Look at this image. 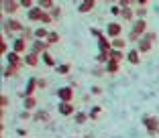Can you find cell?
<instances>
[{
    "label": "cell",
    "instance_id": "cell-19",
    "mask_svg": "<svg viewBox=\"0 0 159 138\" xmlns=\"http://www.w3.org/2000/svg\"><path fill=\"white\" fill-rule=\"evenodd\" d=\"M39 59H41V55H37V53H31V51H29L27 55H25V65H27V67H37V65H39Z\"/></svg>",
    "mask_w": 159,
    "mask_h": 138
},
{
    "label": "cell",
    "instance_id": "cell-15",
    "mask_svg": "<svg viewBox=\"0 0 159 138\" xmlns=\"http://www.w3.org/2000/svg\"><path fill=\"white\" fill-rule=\"evenodd\" d=\"M126 61H129L131 65H139L141 63V53H139L137 47H131V49L126 51Z\"/></svg>",
    "mask_w": 159,
    "mask_h": 138
},
{
    "label": "cell",
    "instance_id": "cell-5",
    "mask_svg": "<svg viewBox=\"0 0 159 138\" xmlns=\"http://www.w3.org/2000/svg\"><path fill=\"white\" fill-rule=\"evenodd\" d=\"M2 10H4V16H16L19 14L20 4H19V0H2Z\"/></svg>",
    "mask_w": 159,
    "mask_h": 138
},
{
    "label": "cell",
    "instance_id": "cell-38",
    "mask_svg": "<svg viewBox=\"0 0 159 138\" xmlns=\"http://www.w3.org/2000/svg\"><path fill=\"white\" fill-rule=\"evenodd\" d=\"M51 23H55V20H53L51 12H49V10H45V14H43V20H41V24H51Z\"/></svg>",
    "mask_w": 159,
    "mask_h": 138
},
{
    "label": "cell",
    "instance_id": "cell-47",
    "mask_svg": "<svg viewBox=\"0 0 159 138\" xmlns=\"http://www.w3.org/2000/svg\"><path fill=\"white\" fill-rule=\"evenodd\" d=\"M108 4H118V0H106Z\"/></svg>",
    "mask_w": 159,
    "mask_h": 138
},
{
    "label": "cell",
    "instance_id": "cell-17",
    "mask_svg": "<svg viewBox=\"0 0 159 138\" xmlns=\"http://www.w3.org/2000/svg\"><path fill=\"white\" fill-rule=\"evenodd\" d=\"M137 16H135V8L133 6H126V8H122V14H120V20L122 23H133Z\"/></svg>",
    "mask_w": 159,
    "mask_h": 138
},
{
    "label": "cell",
    "instance_id": "cell-24",
    "mask_svg": "<svg viewBox=\"0 0 159 138\" xmlns=\"http://www.w3.org/2000/svg\"><path fill=\"white\" fill-rule=\"evenodd\" d=\"M74 120H75V124H78V126H82V124H86V122H88V120H90V116L86 114V112L78 110V112H75V114H74Z\"/></svg>",
    "mask_w": 159,
    "mask_h": 138
},
{
    "label": "cell",
    "instance_id": "cell-37",
    "mask_svg": "<svg viewBox=\"0 0 159 138\" xmlns=\"http://www.w3.org/2000/svg\"><path fill=\"white\" fill-rule=\"evenodd\" d=\"M135 16H137V19H147V6H139V8H135Z\"/></svg>",
    "mask_w": 159,
    "mask_h": 138
},
{
    "label": "cell",
    "instance_id": "cell-36",
    "mask_svg": "<svg viewBox=\"0 0 159 138\" xmlns=\"http://www.w3.org/2000/svg\"><path fill=\"white\" fill-rule=\"evenodd\" d=\"M19 4H20V8H23V10H31L37 2H35V0H19Z\"/></svg>",
    "mask_w": 159,
    "mask_h": 138
},
{
    "label": "cell",
    "instance_id": "cell-25",
    "mask_svg": "<svg viewBox=\"0 0 159 138\" xmlns=\"http://www.w3.org/2000/svg\"><path fill=\"white\" fill-rule=\"evenodd\" d=\"M47 37H49V27H37L35 28V39L47 41Z\"/></svg>",
    "mask_w": 159,
    "mask_h": 138
},
{
    "label": "cell",
    "instance_id": "cell-33",
    "mask_svg": "<svg viewBox=\"0 0 159 138\" xmlns=\"http://www.w3.org/2000/svg\"><path fill=\"white\" fill-rule=\"evenodd\" d=\"M37 6H41L43 10H51L55 6V2L53 0H37Z\"/></svg>",
    "mask_w": 159,
    "mask_h": 138
},
{
    "label": "cell",
    "instance_id": "cell-13",
    "mask_svg": "<svg viewBox=\"0 0 159 138\" xmlns=\"http://www.w3.org/2000/svg\"><path fill=\"white\" fill-rule=\"evenodd\" d=\"M57 112H59L61 116H74L75 112V106L71 104V101H59V106H57Z\"/></svg>",
    "mask_w": 159,
    "mask_h": 138
},
{
    "label": "cell",
    "instance_id": "cell-44",
    "mask_svg": "<svg viewBox=\"0 0 159 138\" xmlns=\"http://www.w3.org/2000/svg\"><path fill=\"white\" fill-rule=\"evenodd\" d=\"M45 88H47V81L43 77H39V89H45Z\"/></svg>",
    "mask_w": 159,
    "mask_h": 138
},
{
    "label": "cell",
    "instance_id": "cell-28",
    "mask_svg": "<svg viewBox=\"0 0 159 138\" xmlns=\"http://www.w3.org/2000/svg\"><path fill=\"white\" fill-rule=\"evenodd\" d=\"M90 73H92L94 77H102V75H106V67H104V65H100V63H96L92 67V71H90Z\"/></svg>",
    "mask_w": 159,
    "mask_h": 138
},
{
    "label": "cell",
    "instance_id": "cell-46",
    "mask_svg": "<svg viewBox=\"0 0 159 138\" xmlns=\"http://www.w3.org/2000/svg\"><path fill=\"white\" fill-rule=\"evenodd\" d=\"M149 2H151V0H137V4H139V6H147Z\"/></svg>",
    "mask_w": 159,
    "mask_h": 138
},
{
    "label": "cell",
    "instance_id": "cell-11",
    "mask_svg": "<svg viewBox=\"0 0 159 138\" xmlns=\"http://www.w3.org/2000/svg\"><path fill=\"white\" fill-rule=\"evenodd\" d=\"M43 14H45V10H43L41 6L35 4L31 10H27V19L31 20V23H41V20H43Z\"/></svg>",
    "mask_w": 159,
    "mask_h": 138
},
{
    "label": "cell",
    "instance_id": "cell-42",
    "mask_svg": "<svg viewBox=\"0 0 159 138\" xmlns=\"http://www.w3.org/2000/svg\"><path fill=\"white\" fill-rule=\"evenodd\" d=\"M90 93H92V96H100V93H102V88H98V85H94V88L90 89Z\"/></svg>",
    "mask_w": 159,
    "mask_h": 138
},
{
    "label": "cell",
    "instance_id": "cell-40",
    "mask_svg": "<svg viewBox=\"0 0 159 138\" xmlns=\"http://www.w3.org/2000/svg\"><path fill=\"white\" fill-rule=\"evenodd\" d=\"M90 35H92V37H96V39H100L104 32L100 31V28H94V27H92V28H90Z\"/></svg>",
    "mask_w": 159,
    "mask_h": 138
},
{
    "label": "cell",
    "instance_id": "cell-41",
    "mask_svg": "<svg viewBox=\"0 0 159 138\" xmlns=\"http://www.w3.org/2000/svg\"><path fill=\"white\" fill-rule=\"evenodd\" d=\"M20 120H33V112H29V110L20 112Z\"/></svg>",
    "mask_w": 159,
    "mask_h": 138
},
{
    "label": "cell",
    "instance_id": "cell-8",
    "mask_svg": "<svg viewBox=\"0 0 159 138\" xmlns=\"http://www.w3.org/2000/svg\"><path fill=\"white\" fill-rule=\"evenodd\" d=\"M29 51H31V53H37V55H43V53L49 51V45H47V41L35 39V41H31V45H29Z\"/></svg>",
    "mask_w": 159,
    "mask_h": 138
},
{
    "label": "cell",
    "instance_id": "cell-4",
    "mask_svg": "<svg viewBox=\"0 0 159 138\" xmlns=\"http://www.w3.org/2000/svg\"><path fill=\"white\" fill-rule=\"evenodd\" d=\"M37 89H39V77H35V75H33V77H29V79H27V85H25V89L19 93V96L25 100V97L35 96V92H37Z\"/></svg>",
    "mask_w": 159,
    "mask_h": 138
},
{
    "label": "cell",
    "instance_id": "cell-9",
    "mask_svg": "<svg viewBox=\"0 0 159 138\" xmlns=\"http://www.w3.org/2000/svg\"><path fill=\"white\" fill-rule=\"evenodd\" d=\"M29 45H31V43L25 41L23 37H14V41H12V51H16V53H20V55H27V53H29Z\"/></svg>",
    "mask_w": 159,
    "mask_h": 138
},
{
    "label": "cell",
    "instance_id": "cell-7",
    "mask_svg": "<svg viewBox=\"0 0 159 138\" xmlns=\"http://www.w3.org/2000/svg\"><path fill=\"white\" fill-rule=\"evenodd\" d=\"M4 59H6V65H14V67L25 65V55H20V53H16V51H12V49L4 55Z\"/></svg>",
    "mask_w": 159,
    "mask_h": 138
},
{
    "label": "cell",
    "instance_id": "cell-1",
    "mask_svg": "<svg viewBox=\"0 0 159 138\" xmlns=\"http://www.w3.org/2000/svg\"><path fill=\"white\" fill-rule=\"evenodd\" d=\"M155 43H157V35H155L153 31H147L145 35L139 39V43H137V49H139L141 55H147V53H151V49H153Z\"/></svg>",
    "mask_w": 159,
    "mask_h": 138
},
{
    "label": "cell",
    "instance_id": "cell-18",
    "mask_svg": "<svg viewBox=\"0 0 159 138\" xmlns=\"http://www.w3.org/2000/svg\"><path fill=\"white\" fill-rule=\"evenodd\" d=\"M110 49H112V39H108L106 35H102V37L98 39V51H104V53H108Z\"/></svg>",
    "mask_w": 159,
    "mask_h": 138
},
{
    "label": "cell",
    "instance_id": "cell-32",
    "mask_svg": "<svg viewBox=\"0 0 159 138\" xmlns=\"http://www.w3.org/2000/svg\"><path fill=\"white\" fill-rule=\"evenodd\" d=\"M108 61H110L108 53H104V51H98V55H96V63H100V65H106Z\"/></svg>",
    "mask_w": 159,
    "mask_h": 138
},
{
    "label": "cell",
    "instance_id": "cell-39",
    "mask_svg": "<svg viewBox=\"0 0 159 138\" xmlns=\"http://www.w3.org/2000/svg\"><path fill=\"white\" fill-rule=\"evenodd\" d=\"M118 4H120L122 8H126V6H133V4H137V0H118Z\"/></svg>",
    "mask_w": 159,
    "mask_h": 138
},
{
    "label": "cell",
    "instance_id": "cell-49",
    "mask_svg": "<svg viewBox=\"0 0 159 138\" xmlns=\"http://www.w3.org/2000/svg\"><path fill=\"white\" fill-rule=\"evenodd\" d=\"M157 134H159V132H157Z\"/></svg>",
    "mask_w": 159,
    "mask_h": 138
},
{
    "label": "cell",
    "instance_id": "cell-45",
    "mask_svg": "<svg viewBox=\"0 0 159 138\" xmlns=\"http://www.w3.org/2000/svg\"><path fill=\"white\" fill-rule=\"evenodd\" d=\"M16 134L23 136V138H27V128H19V130H16Z\"/></svg>",
    "mask_w": 159,
    "mask_h": 138
},
{
    "label": "cell",
    "instance_id": "cell-22",
    "mask_svg": "<svg viewBox=\"0 0 159 138\" xmlns=\"http://www.w3.org/2000/svg\"><path fill=\"white\" fill-rule=\"evenodd\" d=\"M41 63H43V65H47V67H53V69L57 67V61L53 59V55H51V53H49V51H47V53H43V55H41Z\"/></svg>",
    "mask_w": 159,
    "mask_h": 138
},
{
    "label": "cell",
    "instance_id": "cell-29",
    "mask_svg": "<svg viewBox=\"0 0 159 138\" xmlns=\"http://www.w3.org/2000/svg\"><path fill=\"white\" fill-rule=\"evenodd\" d=\"M126 43H129V39L116 37V39H112V49H118V51H122V49L126 47Z\"/></svg>",
    "mask_w": 159,
    "mask_h": 138
},
{
    "label": "cell",
    "instance_id": "cell-27",
    "mask_svg": "<svg viewBox=\"0 0 159 138\" xmlns=\"http://www.w3.org/2000/svg\"><path fill=\"white\" fill-rule=\"evenodd\" d=\"M19 69L20 67H14V65H4V77L10 79V77H14V75H19Z\"/></svg>",
    "mask_w": 159,
    "mask_h": 138
},
{
    "label": "cell",
    "instance_id": "cell-31",
    "mask_svg": "<svg viewBox=\"0 0 159 138\" xmlns=\"http://www.w3.org/2000/svg\"><path fill=\"white\" fill-rule=\"evenodd\" d=\"M108 12L112 14L114 19H120V14H122V6H120V4H110V8H108Z\"/></svg>",
    "mask_w": 159,
    "mask_h": 138
},
{
    "label": "cell",
    "instance_id": "cell-12",
    "mask_svg": "<svg viewBox=\"0 0 159 138\" xmlns=\"http://www.w3.org/2000/svg\"><path fill=\"white\" fill-rule=\"evenodd\" d=\"M57 97L59 101H71L74 100V85H63L57 89Z\"/></svg>",
    "mask_w": 159,
    "mask_h": 138
},
{
    "label": "cell",
    "instance_id": "cell-16",
    "mask_svg": "<svg viewBox=\"0 0 159 138\" xmlns=\"http://www.w3.org/2000/svg\"><path fill=\"white\" fill-rule=\"evenodd\" d=\"M33 122H45V124H49L51 122V116L45 110H35L33 112Z\"/></svg>",
    "mask_w": 159,
    "mask_h": 138
},
{
    "label": "cell",
    "instance_id": "cell-2",
    "mask_svg": "<svg viewBox=\"0 0 159 138\" xmlns=\"http://www.w3.org/2000/svg\"><path fill=\"white\" fill-rule=\"evenodd\" d=\"M23 28H25V24L16 16H4V20H2V31L12 32L14 37H19L20 32H23Z\"/></svg>",
    "mask_w": 159,
    "mask_h": 138
},
{
    "label": "cell",
    "instance_id": "cell-26",
    "mask_svg": "<svg viewBox=\"0 0 159 138\" xmlns=\"http://www.w3.org/2000/svg\"><path fill=\"white\" fill-rule=\"evenodd\" d=\"M71 71V65L70 63H57V67H55V73L57 75H67Z\"/></svg>",
    "mask_w": 159,
    "mask_h": 138
},
{
    "label": "cell",
    "instance_id": "cell-14",
    "mask_svg": "<svg viewBox=\"0 0 159 138\" xmlns=\"http://www.w3.org/2000/svg\"><path fill=\"white\" fill-rule=\"evenodd\" d=\"M96 4H98V0H84V2H78V12L80 14H88V12H92V10L96 8Z\"/></svg>",
    "mask_w": 159,
    "mask_h": 138
},
{
    "label": "cell",
    "instance_id": "cell-48",
    "mask_svg": "<svg viewBox=\"0 0 159 138\" xmlns=\"http://www.w3.org/2000/svg\"><path fill=\"white\" fill-rule=\"evenodd\" d=\"M78 2H84V0H78Z\"/></svg>",
    "mask_w": 159,
    "mask_h": 138
},
{
    "label": "cell",
    "instance_id": "cell-34",
    "mask_svg": "<svg viewBox=\"0 0 159 138\" xmlns=\"http://www.w3.org/2000/svg\"><path fill=\"white\" fill-rule=\"evenodd\" d=\"M49 12H51V16H53V20H61V16H63V12H61V6H53L51 10H49Z\"/></svg>",
    "mask_w": 159,
    "mask_h": 138
},
{
    "label": "cell",
    "instance_id": "cell-10",
    "mask_svg": "<svg viewBox=\"0 0 159 138\" xmlns=\"http://www.w3.org/2000/svg\"><path fill=\"white\" fill-rule=\"evenodd\" d=\"M131 31L137 32L139 37H143V35L147 32V19H135L131 23Z\"/></svg>",
    "mask_w": 159,
    "mask_h": 138
},
{
    "label": "cell",
    "instance_id": "cell-6",
    "mask_svg": "<svg viewBox=\"0 0 159 138\" xmlns=\"http://www.w3.org/2000/svg\"><path fill=\"white\" fill-rule=\"evenodd\" d=\"M104 35H106L108 39H116L122 35V24L118 23V20H112V23H108L106 28H104Z\"/></svg>",
    "mask_w": 159,
    "mask_h": 138
},
{
    "label": "cell",
    "instance_id": "cell-21",
    "mask_svg": "<svg viewBox=\"0 0 159 138\" xmlns=\"http://www.w3.org/2000/svg\"><path fill=\"white\" fill-rule=\"evenodd\" d=\"M23 108L29 110V112H35V110H37V97H35V96L25 97V100H23Z\"/></svg>",
    "mask_w": 159,
    "mask_h": 138
},
{
    "label": "cell",
    "instance_id": "cell-20",
    "mask_svg": "<svg viewBox=\"0 0 159 138\" xmlns=\"http://www.w3.org/2000/svg\"><path fill=\"white\" fill-rule=\"evenodd\" d=\"M104 67H106V73H108V75H116V73H120V63H118V61H108Z\"/></svg>",
    "mask_w": 159,
    "mask_h": 138
},
{
    "label": "cell",
    "instance_id": "cell-3",
    "mask_svg": "<svg viewBox=\"0 0 159 138\" xmlns=\"http://www.w3.org/2000/svg\"><path fill=\"white\" fill-rule=\"evenodd\" d=\"M143 126H145V130H147L149 136H157V132H159V118L157 116H151V114H145L143 116Z\"/></svg>",
    "mask_w": 159,
    "mask_h": 138
},
{
    "label": "cell",
    "instance_id": "cell-23",
    "mask_svg": "<svg viewBox=\"0 0 159 138\" xmlns=\"http://www.w3.org/2000/svg\"><path fill=\"white\" fill-rule=\"evenodd\" d=\"M108 57H110V61H118V63H120L122 59H126V55L122 53V51H118V49H110L108 51Z\"/></svg>",
    "mask_w": 159,
    "mask_h": 138
},
{
    "label": "cell",
    "instance_id": "cell-35",
    "mask_svg": "<svg viewBox=\"0 0 159 138\" xmlns=\"http://www.w3.org/2000/svg\"><path fill=\"white\" fill-rule=\"evenodd\" d=\"M100 114H102V108H100V106H92V110H90V120H98V116Z\"/></svg>",
    "mask_w": 159,
    "mask_h": 138
},
{
    "label": "cell",
    "instance_id": "cell-30",
    "mask_svg": "<svg viewBox=\"0 0 159 138\" xmlns=\"http://www.w3.org/2000/svg\"><path fill=\"white\" fill-rule=\"evenodd\" d=\"M59 32L57 31H49V37H47V45L51 47V45H57V43H59Z\"/></svg>",
    "mask_w": 159,
    "mask_h": 138
},
{
    "label": "cell",
    "instance_id": "cell-43",
    "mask_svg": "<svg viewBox=\"0 0 159 138\" xmlns=\"http://www.w3.org/2000/svg\"><path fill=\"white\" fill-rule=\"evenodd\" d=\"M8 108V96H2V110Z\"/></svg>",
    "mask_w": 159,
    "mask_h": 138
}]
</instances>
